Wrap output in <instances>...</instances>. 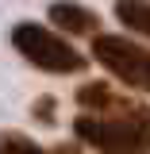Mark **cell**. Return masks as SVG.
I'll list each match as a JSON object with an SVG mask.
<instances>
[{
    "mask_svg": "<svg viewBox=\"0 0 150 154\" xmlns=\"http://www.w3.org/2000/svg\"><path fill=\"white\" fill-rule=\"evenodd\" d=\"M0 154H46V150L38 146L35 139L19 135V131H4L0 135Z\"/></svg>",
    "mask_w": 150,
    "mask_h": 154,
    "instance_id": "obj_6",
    "label": "cell"
},
{
    "mask_svg": "<svg viewBox=\"0 0 150 154\" xmlns=\"http://www.w3.org/2000/svg\"><path fill=\"white\" fill-rule=\"evenodd\" d=\"M35 119H38V123H54V96L35 100Z\"/></svg>",
    "mask_w": 150,
    "mask_h": 154,
    "instance_id": "obj_7",
    "label": "cell"
},
{
    "mask_svg": "<svg viewBox=\"0 0 150 154\" xmlns=\"http://www.w3.org/2000/svg\"><path fill=\"white\" fill-rule=\"evenodd\" d=\"M50 23H58L69 35H96L100 31V16H96L93 8H85V4H73V0L50 4Z\"/></svg>",
    "mask_w": 150,
    "mask_h": 154,
    "instance_id": "obj_4",
    "label": "cell"
},
{
    "mask_svg": "<svg viewBox=\"0 0 150 154\" xmlns=\"http://www.w3.org/2000/svg\"><path fill=\"white\" fill-rule=\"evenodd\" d=\"M12 46L35 69H46V73H81L89 66V58L81 50H73L62 35H54L42 23H31V19H23V23L12 27Z\"/></svg>",
    "mask_w": 150,
    "mask_h": 154,
    "instance_id": "obj_2",
    "label": "cell"
},
{
    "mask_svg": "<svg viewBox=\"0 0 150 154\" xmlns=\"http://www.w3.org/2000/svg\"><path fill=\"white\" fill-rule=\"evenodd\" d=\"M93 58L127 89L150 93V50L123 35H93Z\"/></svg>",
    "mask_w": 150,
    "mask_h": 154,
    "instance_id": "obj_3",
    "label": "cell"
},
{
    "mask_svg": "<svg viewBox=\"0 0 150 154\" xmlns=\"http://www.w3.org/2000/svg\"><path fill=\"white\" fill-rule=\"evenodd\" d=\"M58 154H81V150H77V146H69V143H66V146H58Z\"/></svg>",
    "mask_w": 150,
    "mask_h": 154,
    "instance_id": "obj_8",
    "label": "cell"
},
{
    "mask_svg": "<svg viewBox=\"0 0 150 154\" xmlns=\"http://www.w3.org/2000/svg\"><path fill=\"white\" fill-rule=\"evenodd\" d=\"M115 16H119L123 27H131V31L150 38V0H119L115 4Z\"/></svg>",
    "mask_w": 150,
    "mask_h": 154,
    "instance_id": "obj_5",
    "label": "cell"
},
{
    "mask_svg": "<svg viewBox=\"0 0 150 154\" xmlns=\"http://www.w3.org/2000/svg\"><path fill=\"white\" fill-rule=\"evenodd\" d=\"M73 135L100 154H150V108L135 104L131 112H85L73 119Z\"/></svg>",
    "mask_w": 150,
    "mask_h": 154,
    "instance_id": "obj_1",
    "label": "cell"
}]
</instances>
